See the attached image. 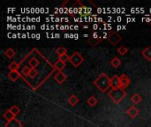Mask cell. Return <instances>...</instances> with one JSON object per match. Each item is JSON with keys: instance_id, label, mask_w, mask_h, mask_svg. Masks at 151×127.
Listing matches in <instances>:
<instances>
[{"instance_id": "cell-1", "label": "cell", "mask_w": 151, "mask_h": 127, "mask_svg": "<svg viewBox=\"0 0 151 127\" xmlns=\"http://www.w3.org/2000/svg\"><path fill=\"white\" fill-rule=\"evenodd\" d=\"M93 83L102 93H105L109 89V88H111V79L104 72L101 73L94 80Z\"/></svg>"}, {"instance_id": "cell-2", "label": "cell", "mask_w": 151, "mask_h": 127, "mask_svg": "<svg viewBox=\"0 0 151 127\" xmlns=\"http://www.w3.org/2000/svg\"><path fill=\"white\" fill-rule=\"evenodd\" d=\"M108 95L112 100L113 103H115L116 104H119L127 96V92L124 89H121V88H119V89H116V90L111 89L108 93Z\"/></svg>"}, {"instance_id": "cell-3", "label": "cell", "mask_w": 151, "mask_h": 127, "mask_svg": "<svg viewBox=\"0 0 151 127\" xmlns=\"http://www.w3.org/2000/svg\"><path fill=\"white\" fill-rule=\"evenodd\" d=\"M69 61L74 67H79L84 62V57L81 55V53L76 51L70 57Z\"/></svg>"}, {"instance_id": "cell-4", "label": "cell", "mask_w": 151, "mask_h": 127, "mask_svg": "<svg viewBox=\"0 0 151 127\" xmlns=\"http://www.w3.org/2000/svg\"><path fill=\"white\" fill-rule=\"evenodd\" d=\"M107 39L109 41V42L113 45V46H116L118 45L120 41L122 40V37L120 34H119L116 31H111L108 34V36H107Z\"/></svg>"}, {"instance_id": "cell-5", "label": "cell", "mask_w": 151, "mask_h": 127, "mask_svg": "<svg viewBox=\"0 0 151 127\" xmlns=\"http://www.w3.org/2000/svg\"><path fill=\"white\" fill-rule=\"evenodd\" d=\"M119 79H120V88L121 89H124L125 90L127 87L130 86L131 80H130V78L127 75H126V74L123 73V74L120 75Z\"/></svg>"}, {"instance_id": "cell-6", "label": "cell", "mask_w": 151, "mask_h": 127, "mask_svg": "<svg viewBox=\"0 0 151 127\" xmlns=\"http://www.w3.org/2000/svg\"><path fill=\"white\" fill-rule=\"evenodd\" d=\"M111 88L113 90L120 88V79L118 75H113V77L111 78Z\"/></svg>"}, {"instance_id": "cell-7", "label": "cell", "mask_w": 151, "mask_h": 127, "mask_svg": "<svg viewBox=\"0 0 151 127\" xmlns=\"http://www.w3.org/2000/svg\"><path fill=\"white\" fill-rule=\"evenodd\" d=\"M54 79H55V80H56L58 84H63V83L66 80L67 77H66V75H65L63 72H58L55 75Z\"/></svg>"}, {"instance_id": "cell-8", "label": "cell", "mask_w": 151, "mask_h": 127, "mask_svg": "<svg viewBox=\"0 0 151 127\" xmlns=\"http://www.w3.org/2000/svg\"><path fill=\"white\" fill-rule=\"evenodd\" d=\"M4 126L5 127H22L23 126V125H22V123H21L19 120H18V119L15 118L12 119L11 121L6 122V123H5V125H4Z\"/></svg>"}, {"instance_id": "cell-9", "label": "cell", "mask_w": 151, "mask_h": 127, "mask_svg": "<svg viewBox=\"0 0 151 127\" xmlns=\"http://www.w3.org/2000/svg\"><path fill=\"white\" fill-rule=\"evenodd\" d=\"M127 115H128L131 118H135L139 115L140 111H139V110H138L135 106H132V107H130V108L127 110Z\"/></svg>"}, {"instance_id": "cell-10", "label": "cell", "mask_w": 151, "mask_h": 127, "mask_svg": "<svg viewBox=\"0 0 151 127\" xmlns=\"http://www.w3.org/2000/svg\"><path fill=\"white\" fill-rule=\"evenodd\" d=\"M19 77H20V74L18 71H12L8 73V78L12 81H17Z\"/></svg>"}, {"instance_id": "cell-11", "label": "cell", "mask_w": 151, "mask_h": 127, "mask_svg": "<svg viewBox=\"0 0 151 127\" xmlns=\"http://www.w3.org/2000/svg\"><path fill=\"white\" fill-rule=\"evenodd\" d=\"M142 55L148 61H151V46L146 47V48L142 51Z\"/></svg>"}, {"instance_id": "cell-12", "label": "cell", "mask_w": 151, "mask_h": 127, "mask_svg": "<svg viewBox=\"0 0 151 127\" xmlns=\"http://www.w3.org/2000/svg\"><path fill=\"white\" fill-rule=\"evenodd\" d=\"M102 41V38L100 37H91L88 39V43L91 46H96L97 44H99Z\"/></svg>"}, {"instance_id": "cell-13", "label": "cell", "mask_w": 151, "mask_h": 127, "mask_svg": "<svg viewBox=\"0 0 151 127\" xmlns=\"http://www.w3.org/2000/svg\"><path fill=\"white\" fill-rule=\"evenodd\" d=\"M15 54H16V52H15V50H14L12 48H8V49H6V50H4V55H5V57H7L10 58V59H12V58L15 56Z\"/></svg>"}, {"instance_id": "cell-14", "label": "cell", "mask_w": 151, "mask_h": 127, "mask_svg": "<svg viewBox=\"0 0 151 127\" xmlns=\"http://www.w3.org/2000/svg\"><path fill=\"white\" fill-rule=\"evenodd\" d=\"M67 102H68V103H69L71 106H75V105L79 103V99H78V97H77L76 95H72L68 98Z\"/></svg>"}, {"instance_id": "cell-15", "label": "cell", "mask_w": 151, "mask_h": 127, "mask_svg": "<svg viewBox=\"0 0 151 127\" xmlns=\"http://www.w3.org/2000/svg\"><path fill=\"white\" fill-rule=\"evenodd\" d=\"M28 65H29V66H30L32 69H35V68L40 65V62H39V60H38L37 58L33 57V58H31V59L29 60Z\"/></svg>"}, {"instance_id": "cell-16", "label": "cell", "mask_w": 151, "mask_h": 127, "mask_svg": "<svg viewBox=\"0 0 151 127\" xmlns=\"http://www.w3.org/2000/svg\"><path fill=\"white\" fill-rule=\"evenodd\" d=\"M131 101L134 103V104H139L142 101V97L139 95V94H134L132 95L131 97Z\"/></svg>"}, {"instance_id": "cell-17", "label": "cell", "mask_w": 151, "mask_h": 127, "mask_svg": "<svg viewBox=\"0 0 151 127\" xmlns=\"http://www.w3.org/2000/svg\"><path fill=\"white\" fill-rule=\"evenodd\" d=\"M65 67V63H63L62 61H60L59 59L54 64V68L57 69L58 71L61 72V70H63Z\"/></svg>"}, {"instance_id": "cell-18", "label": "cell", "mask_w": 151, "mask_h": 127, "mask_svg": "<svg viewBox=\"0 0 151 127\" xmlns=\"http://www.w3.org/2000/svg\"><path fill=\"white\" fill-rule=\"evenodd\" d=\"M87 103H88V104L89 106L94 107V106H96V105L97 104L98 101H97V99H96V97L95 95H92V96H90V97L88 99Z\"/></svg>"}, {"instance_id": "cell-19", "label": "cell", "mask_w": 151, "mask_h": 127, "mask_svg": "<svg viewBox=\"0 0 151 127\" xmlns=\"http://www.w3.org/2000/svg\"><path fill=\"white\" fill-rule=\"evenodd\" d=\"M111 65L114 67V68H118L119 66L121 65V60L119 58H118L117 57H113L111 61Z\"/></svg>"}, {"instance_id": "cell-20", "label": "cell", "mask_w": 151, "mask_h": 127, "mask_svg": "<svg viewBox=\"0 0 151 127\" xmlns=\"http://www.w3.org/2000/svg\"><path fill=\"white\" fill-rule=\"evenodd\" d=\"M4 118L7 120V122H8V121H11V120L13 119V118H15L14 115L10 111V110H7L4 113Z\"/></svg>"}, {"instance_id": "cell-21", "label": "cell", "mask_w": 151, "mask_h": 127, "mask_svg": "<svg viewBox=\"0 0 151 127\" xmlns=\"http://www.w3.org/2000/svg\"><path fill=\"white\" fill-rule=\"evenodd\" d=\"M9 110H10V111L14 115V117H15V118H16V116H18V115H19V113L20 112L19 108L17 105H13V106H12Z\"/></svg>"}, {"instance_id": "cell-22", "label": "cell", "mask_w": 151, "mask_h": 127, "mask_svg": "<svg viewBox=\"0 0 151 127\" xmlns=\"http://www.w3.org/2000/svg\"><path fill=\"white\" fill-rule=\"evenodd\" d=\"M117 52H118L119 55H121V56H124V55H126V54L128 52V49H127V47H125V46H121V47L118 48V50H117Z\"/></svg>"}, {"instance_id": "cell-23", "label": "cell", "mask_w": 151, "mask_h": 127, "mask_svg": "<svg viewBox=\"0 0 151 127\" xmlns=\"http://www.w3.org/2000/svg\"><path fill=\"white\" fill-rule=\"evenodd\" d=\"M56 52H57V54H58V57H59V56L67 54V50H66L65 47H58V48L56 50Z\"/></svg>"}, {"instance_id": "cell-24", "label": "cell", "mask_w": 151, "mask_h": 127, "mask_svg": "<svg viewBox=\"0 0 151 127\" xmlns=\"http://www.w3.org/2000/svg\"><path fill=\"white\" fill-rule=\"evenodd\" d=\"M19 64L18 63H16V62H12L10 65H9V66H8V68H9V70L12 72V71H17L18 69H19Z\"/></svg>"}, {"instance_id": "cell-25", "label": "cell", "mask_w": 151, "mask_h": 127, "mask_svg": "<svg viewBox=\"0 0 151 127\" xmlns=\"http://www.w3.org/2000/svg\"><path fill=\"white\" fill-rule=\"evenodd\" d=\"M30 72H31V68L28 67V66H24V67L22 68V70H21V72H22L23 75L26 76V77H28V76H29Z\"/></svg>"}, {"instance_id": "cell-26", "label": "cell", "mask_w": 151, "mask_h": 127, "mask_svg": "<svg viewBox=\"0 0 151 127\" xmlns=\"http://www.w3.org/2000/svg\"><path fill=\"white\" fill-rule=\"evenodd\" d=\"M58 58H59V60H60V61H62L63 63H65L66 61H69L70 57H69L67 54H65V55L59 56V57H58Z\"/></svg>"}, {"instance_id": "cell-27", "label": "cell", "mask_w": 151, "mask_h": 127, "mask_svg": "<svg viewBox=\"0 0 151 127\" xmlns=\"http://www.w3.org/2000/svg\"><path fill=\"white\" fill-rule=\"evenodd\" d=\"M37 75H38V72L36 71V69H32V68H31V72H30L29 77H30L31 79H34V78H35Z\"/></svg>"}]
</instances>
